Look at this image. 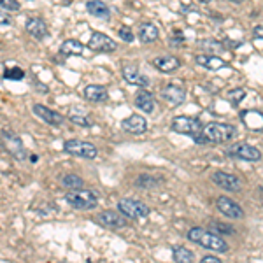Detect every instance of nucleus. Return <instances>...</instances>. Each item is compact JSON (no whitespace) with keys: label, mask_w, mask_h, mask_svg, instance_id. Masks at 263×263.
<instances>
[{"label":"nucleus","mask_w":263,"mask_h":263,"mask_svg":"<svg viewBox=\"0 0 263 263\" xmlns=\"http://www.w3.org/2000/svg\"><path fill=\"white\" fill-rule=\"evenodd\" d=\"M241 118H242V121H244V125L248 126V128L262 132V121H263L262 111H256V109H248V111L241 112Z\"/></svg>","instance_id":"obj_23"},{"label":"nucleus","mask_w":263,"mask_h":263,"mask_svg":"<svg viewBox=\"0 0 263 263\" xmlns=\"http://www.w3.org/2000/svg\"><path fill=\"white\" fill-rule=\"evenodd\" d=\"M209 230L218 235H235L237 234V230H235L234 226L228 225V223H221V221H211L209 223Z\"/></svg>","instance_id":"obj_29"},{"label":"nucleus","mask_w":263,"mask_h":263,"mask_svg":"<svg viewBox=\"0 0 263 263\" xmlns=\"http://www.w3.org/2000/svg\"><path fill=\"white\" fill-rule=\"evenodd\" d=\"M83 96L91 104H105L109 100L107 88L100 85H88L83 91Z\"/></svg>","instance_id":"obj_16"},{"label":"nucleus","mask_w":263,"mask_h":263,"mask_svg":"<svg viewBox=\"0 0 263 263\" xmlns=\"http://www.w3.org/2000/svg\"><path fill=\"white\" fill-rule=\"evenodd\" d=\"M95 221L98 225H102L104 228L109 230H119V228H125L128 225L126 218L121 214V212H116V211H102L95 216Z\"/></svg>","instance_id":"obj_10"},{"label":"nucleus","mask_w":263,"mask_h":263,"mask_svg":"<svg viewBox=\"0 0 263 263\" xmlns=\"http://www.w3.org/2000/svg\"><path fill=\"white\" fill-rule=\"evenodd\" d=\"M162 98L171 105H182L186 102V91L181 86L169 85L162 89Z\"/></svg>","instance_id":"obj_17"},{"label":"nucleus","mask_w":263,"mask_h":263,"mask_svg":"<svg viewBox=\"0 0 263 263\" xmlns=\"http://www.w3.org/2000/svg\"><path fill=\"white\" fill-rule=\"evenodd\" d=\"M211 179H212V182H214L216 186H219V188L225 189V191H232V193L241 191L242 186H244V182H242L241 177H237L235 174H228V172H223V171L212 172Z\"/></svg>","instance_id":"obj_9"},{"label":"nucleus","mask_w":263,"mask_h":263,"mask_svg":"<svg viewBox=\"0 0 263 263\" xmlns=\"http://www.w3.org/2000/svg\"><path fill=\"white\" fill-rule=\"evenodd\" d=\"M198 48H202L204 51H214V53H223L225 51V44L214 39H204V41H198Z\"/></svg>","instance_id":"obj_30"},{"label":"nucleus","mask_w":263,"mask_h":263,"mask_svg":"<svg viewBox=\"0 0 263 263\" xmlns=\"http://www.w3.org/2000/svg\"><path fill=\"white\" fill-rule=\"evenodd\" d=\"M37 160H39L37 155H32V156H30V162H37Z\"/></svg>","instance_id":"obj_40"},{"label":"nucleus","mask_w":263,"mask_h":263,"mask_svg":"<svg viewBox=\"0 0 263 263\" xmlns=\"http://www.w3.org/2000/svg\"><path fill=\"white\" fill-rule=\"evenodd\" d=\"M226 98H228V102L232 105H239L246 98V89H242V88L230 89L228 95H226Z\"/></svg>","instance_id":"obj_32"},{"label":"nucleus","mask_w":263,"mask_h":263,"mask_svg":"<svg viewBox=\"0 0 263 263\" xmlns=\"http://www.w3.org/2000/svg\"><path fill=\"white\" fill-rule=\"evenodd\" d=\"M65 200L76 211H91L98 205V196L91 189H69L65 195Z\"/></svg>","instance_id":"obj_4"},{"label":"nucleus","mask_w":263,"mask_h":263,"mask_svg":"<svg viewBox=\"0 0 263 263\" xmlns=\"http://www.w3.org/2000/svg\"><path fill=\"white\" fill-rule=\"evenodd\" d=\"M172 258L177 263H191V262H195V253L182 248V246H175V248L172 249Z\"/></svg>","instance_id":"obj_27"},{"label":"nucleus","mask_w":263,"mask_h":263,"mask_svg":"<svg viewBox=\"0 0 263 263\" xmlns=\"http://www.w3.org/2000/svg\"><path fill=\"white\" fill-rule=\"evenodd\" d=\"M171 128L172 132L186 135V137L193 139L195 142H205L204 137H202L204 123L198 118H193V116H175L171 123Z\"/></svg>","instance_id":"obj_2"},{"label":"nucleus","mask_w":263,"mask_h":263,"mask_svg":"<svg viewBox=\"0 0 263 263\" xmlns=\"http://www.w3.org/2000/svg\"><path fill=\"white\" fill-rule=\"evenodd\" d=\"M153 67L156 71L163 72V74H171V72L177 71L181 67V60L177 56H172V55H165V56H158V58L153 60Z\"/></svg>","instance_id":"obj_18"},{"label":"nucleus","mask_w":263,"mask_h":263,"mask_svg":"<svg viewBox=\"0 0 263 263\" xmlns=\"http://www.w3.org/2000/svg\"><path fill=\"white\" fill-rule=\"evenodd\" d=\"M182 41H184V37H182V32H181V30H175V37H171V44H181Z\"/></svg>","instance_id":"obj_37"},{"label":"nucleus","mask_w":263,"mask_h":263,"mask_svg":"<svg viewBox=\"0 0 263 263\" xmlns=\"http://www.w3.org/2000/svg\"><path fill=\"white\" fill-rule=\"evenodd\" d=\"M11 25H14L12 16L9 14L7 11H2V9H0V26H11Z\"/></svg>","instance_id":"obj_36"},{"label":"nucleus","mask_w":263,"mask_h":263,"mask_svg":"<svg viewBox=\"0 0 263 263\" xmlns=\"http://www.w3.org/2000/svg\"><path fill=\"white\" fill-rule=\"evenodd\" d=\"M63 151L85 160H95L98 156L96 146L88 141H81V139H69V141H65L63 142Z\"/></svg>","instance_id":"obj_6"},{"label":"nucleus","mask_w":263,"mask_h":263,"mask_svg":"<svg viewBox=\"0 0 263 263\" xmlns=\"http://www.w3.org/2000/svg\"><path fill=\"white\" fill-rule=\"evenodd\" d=\"M188 241L195 242V244L202 246V248L209 249V251H214V253H228L230 246L221 235L214 234L211 230H204L200 226H193L189 228V232L186 234Z\"/></svg>","instance_id":"obj_1"},{"label":"nucleus","mask_w":263,"mask_h":263,"mask_svg":"<svg viewBox=\"0 0 263 263\" xmlns=\"http://www.w3.org/2000/svg\"><path fill=\"white\" fill-rule=\"evenodd\" d=\"M262 35H263V26L258 25L255 28V39H258V41H262Z\"/></svg>","instance_id":"obj_39"},{"label":"nucleus","mask_w":263,"mask_h":263,"mask_svg":"<svg viewBox=\"0 0 263 263\" xmlns=\"http://www.w3.org/2000/svg\"><path fill=\"white\" fill-rule=\"evenodd\" d=\"M202 262H204V263H221V260H219L218 256H214V255H207V256H204V258H202Z\"/></svg>","instance_id":"obj_38"},{"label":"nucleus","mask_w":263,"mask_h":263,"mask_svg":"<svg viewBox=\"0 0 263 263\" xmlns=\"http://www.w3.org/2000/svg\"><path fill=\"white\" fill-rule=\"evenodd\" d=\"M134 104L137 109L144 111V114H151V112L155 111V95H153L149 89L141 88L137 91V95H135Z\"/></svg>","instance_id":"obj_19"},{"label":"nucleus","mask_w":263,"mask_h":263,"mask_svg":"<svg viewBox=\"0 0 263 263\" xmlns=\"http://www.w3.org/2000/svg\"><path fill=\"white\" fill-rule=\"evenodd\" d=\"M0 144H2L5 153H9V155L14 160H18V162H23V160H26V156H28L21 137H19L16 132H12V130H2V132H0Z\"/></svg>","instance_id":"obj_5"},{"label":"nucleus","mask_w":263,"mask_h":263,"mask_svg":"<svg viewBox=\"0 0 263 263\" xmlns=\"http://www.w3.org/2000/svg\"><path fill=\"white\" fill-rule=\"evenodd\" d=\"M235 135H237V128L228 123L212 121L202 128V137L205 142H211V144H225V142L232 141Z\"/></svg>","instance_id":"obj_3"},{"label":"nucleus","mask_w":263,"mask_h":263,"mask_svg":"<svg viewBox=\"0 0 263 263\" xmlns=\"http://www.w3.org/2000/svg\"><path fill=\"white\" fill-rule=\"evenodd\" d=\"M4 79H9V81H21L25 78V71L19 67H7L2 74Z\"/></svg>","instance_id":"obj_31"},{"label":"nucleus","mask_w":263,"mask_h":263,"mask_svg":"<svg viewBox=\"0 0 263 263\" xmlns=\"http://www.w3.org/2000/svg\"><path fill=\"white\" fill-rule=\"evenodd\" d=\"M118 35L123 39L125 42H134V32L130 30V26H121V28L118 30Z\"/></svg>","instance_id":"obj_35"},{"label":"nucleus","mask_w":263,"mask_h":263,"mask_svg":"<svg viewBox=\"0 0 263 263\" xmlns=\"http://www.w3.org/2000/svg\"><path fill=\"white\" fill-rule=\"evenodd\" d=\"M198 2H200V4H209L211 0H198Z\"/></svg>","instance_id":"obj_41"},{"label":"nucleus","mask_w":263,"mask_h":263,"mask_svg":"<svg viewBox=\"0 0 263 263\" xmlns=\"http://www.w3.org/2000/svg\"><path fill=\"white\" fill-rule=\"evenodd\" d=\"M19 2L18 0H0V9H4V11H19Z\"/></svg>","instance_id":"obj_34"},{"label":"nucleus","mask_w":263,"mask_h":263,"mask_svg":"<svg viewBox=\"0 0 263 263\" xmlns=\"http://www.w3.org/2000/svg\"><path fill=\"white\" fill-rule=\"evenodd\" d=\"M232 2H235V4H242L244 0H232Z\"/></svg>","instance_id":"obj_42"},{"label":"nucleus","mask_w":263,"mask_h":263,"mask_svg":"<svg viewBox=\"0 0 263 263\" xmlns=\"http://www.w3.org/2000/svg\"><path fill=\"white\" fill-rule=\"evenodd\" d=\"M60 184L65 189H78L85 186V181H83V177H79L78 174H65L60 179Z\"/></svg>","instance_id":"obj_28"},{"label":"nucleus","mask_w":263,"mask_h":263,"mask_svg":"<svg viewBox=\"0 0 263 263\" xmlns=\"http://www.w3.org/2000/svg\"><path fill=\"white\" fill-rule=\"evenodd\" d=\"M25 28H26V32H28L32 37L37 39V41H44V39L49 35L48 25H46V23L42 21L41 18H30V19H26Z\"/></svg>","instance_id":"obj_20"},{"label":"nucleus","mask_w":263,"mask_h":263,"mask_svg":"<svg viewBox=\"0 0 263 263\" xmlns=\"http://www.w3.org/2000/svg\"><path fill=\"white\" fill-rule=\"evenodd\" d=\"M86 9H88L89 14L95 16V18L105 19V21L111 19V9H109L107 4H104L102 0H89L88 4H86Z\"/></svg>","instance_id":"obj_22"},{"label":"nucleus","mask_w":263,"mask_h":263,"mask_svg":"<svg viewBox=\"0 0 263 263\" xmlns=\"http://www.w3.org/2000/svg\"><path fill=\"white\" fill-rule=\"evenodd\" d=\"M195 62H196V65H200V67L207 69V71H219V69H225L226 65H228L223 58L211 55V53H209V55L207 53H205V55H196Z\"/></svg>","instance_id":"obj_21"},{"label":"nucleus","mask_w":263,"mask_h":263,"mask_svg":"<svg viewBox=\"0 0 263 263\" xmlns=\"http://www.w3.org/2000/svg\"><path fill=\"white\" fill-rule=\"evenodd\" d=\"M226 155L232 156V158L242 160V162H251V163H256L262 160V151H260V148L248 144V142H237V144L230 146V148L226 149Z\"/></svg>","instance_id":"obj_8"},{"label":"nucleus","mask_w":263,"mask_h":263,"mask_svg":"<svg viewBox=\"0 0 263 263\" xmlns=\"http://www.w3.org/2000/svg\"><path fill=\"white\" fill-rule=\"evenodd\" d=\"M160 37V30L155 23H142L141 28H139V39H141L142 44H151V42L158 41Z\"/></svg>","instance_id":"obj_24"},{"label":"nucleus","mask_w":263,"mask_h":263,"mask_svg":"<svg viewBox=\"0 0 263 263\" xmlns=\"http://www.w3.org/2000/svg\"><path fill=\"white\" fill-rule=\"evenodd\" d=\"M83 51H85V46L78 39H69L60 46V53L63 56H81Z\"/></svg>","instance_id":"obj_25"},{"label":"nucleus","mask_w":263,"mask_h":263,"mask_svg":"<svg viewBox=\"0 0 263 263\" xmlns=\"http://www.w3.org/2000/svg\"><path fill=\"white\" fill-rule=\"evenodd\" d=\"M69 121H72L74 125H78V126H85V128L93 126L91 118H89V116H85V114H71L69 116Z\"/></svg>","instance_id":"obj_33"},{"label":"nucleus","mask_w":263,"mask_h":263,"mask_svg":"<svg viewBox=\"0 0 263 263\" xmlns=\"http://www.w3.org/2000/svg\"><path fill=\"white\" fill-rule=\"evenodd\" d=\"M216 207H218V211L221 212L223 216H226L228 219H242L246 214L244 209H242L237 202L232 200V198H228V196H225V195L216 198Z\"/></svg>","instance_id":"obj_12"},{"label":"nucleus","mask_w":263,"mask_h":263,"mask_svg":"<svg viewBox=\"0 0 263 263\" xmlns=\"http://www.w3.org/2000/svg\"><path fill=\"white\" fill-rule=\"evenodd\" d=\"M123 79H125L128 85L132 86H141V88H148L149 83H151V79L148 78L146 74H142L141 71H139L137 65H134V63H126V65H123Z\"/></svg>","instance_id":"obj_13"},{"label":"nucleus","mask_w":263,"mask_h":263,"mask_svg":"<svg viewBox=\"0 0 263 263\" xmlns=\"http://www.w3.org/2000/svg\"><path fill=\"white\" fill-rule=\"evenodd\" d=\"M162 182H163L162 179L155 177V175L141 174V175H137V177H135L134 184L137 186V188H142V189H155V188H158Z\"/></svg>","instance_id":"obj_26"},{"label":"nucleus","mask_w":263,"mask_h":263,"mask_svg":"<svg viewBox=\"0 0 263 263\" xmlns=\"http://www.w3.org/2000/svg\"><path fill=\"white\" fill-rule=\"evenodd\" d=\"M118 211L128 219H146L149 216V207L137 198H121L118 202Z\"/></svg>","instance_id":"obj_7"},{"label":"nucleus","mask_w":263,"mask_h":263,"mask_svg":"<svg viewBox=\"0 0 263 263\" xmlns=\"http://www.w3.org/2000/svg\"><path fill=\"white\" fill-rule=\"evenodd\" d=\"M121 128L126 134L132 135H142L148 130V119L141 114H130L128 118L121 119Z\"/></svg>","instance_id":"obj_14"},{"label":"nucleus","mask_w":263,"mask_h":263,"mask_svg":"<svg viewBox=\"0 0 263 263\" xmlns=\"http://www.w3.org/2000/svg\"><path fill=\"white\" fill-rule=\"evenodd\" d=\"M32 111H34V114L37 116V118H41L42 121L46 123V125L62 126V123L65 121V118H63L60 112L53 111V109L46 107V105H42V104H35L34 107H32Z\"/></svg>","instance_id":"obj_15"},{"label":"nucleus","mask_w":263,"mask_h":263,"mask_svg":"<svg viewBox=\"0 0 263 263\" xmlns=\"http://www.w3.org/2000/svg\"><path fill=\"white\" fill-rule=\"evenodd\" d=\"M116 41H112L107 34L102 32H93L91 37L88 41V49L93 53H112L116 51Z\"/></svg>","instance_id":"obj_11"}]
</instances>
